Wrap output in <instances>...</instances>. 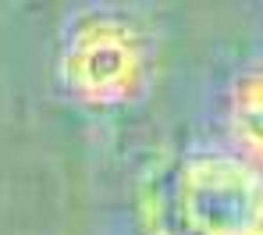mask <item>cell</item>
I'll return each instance as SVG.
<instances>
[{
    "label": "cell",
    "instance_id": "cell-4",
    "mask_svg": "<svg viewBox=\"0 0 263 235\" xmlns=\"http://www.w3.org/2000/svg\"><path fill=\"white\" fill-rule=\"evenodd\" d=\"M135 225L139 235H185L167 203V168H146L135 186Z\"/></svg>",
    "mask_w": 263,
    "mask_h": 235
},
{
    "label": "cell",
    "instance_id": "cell-2",
    "mask_svg": "<svg viewBox=\"0 0 263 235\" xmlns=\"http://www.w3.org/2000/svg\"><path fill=\"white\" fill-rule=\"evenodd\" d=\"M167 203L185 235H263V171L224 142L167 168Z\"/></svg>",
    "mask_w": 263,
    "mask_h": 235
},
{
    "label": "cell",
    "instance_id": "cell-1",
    "mask_svg": "<svg viewBox=\"0 0 263 235\" xmlns=\"http://www.w3.org/2000/svg\"><path fill=\"white\" fill-rule=\"evenodd\" d=\"M153 36L128 11L82 7L64 22L57 75L82 107L114 111L135 103L153 82Z\"/></svg>",
    "mask_w": 263,
    "mask_h": 235
},
{
    "label": "cell",
    "instance_id": "cell-3",
    "mask_svg": "<svg viewBox=\"0 0 263 235\" xmlns=\"http://www.w3.org/2000/svg\"><path fill=\"white\" fill-rule=\"evenodd\" d=\"M263 142V75L260 64H246L224 93V146L260 160Z\"/></svg>",
    "mask_w": 263,
    "mask_h": 235
}]
</instances>
